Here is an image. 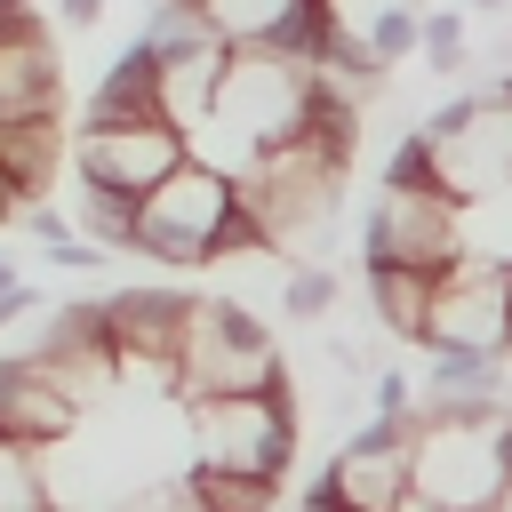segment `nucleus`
Wrapping results in <instances>:
<instances>
[{
	"instance_id": "nucleus-12",
	"label": "nucleus",
	"mask_w": 512,
	"mask_h": 512,
	"mask_svg": "<svg viewBox=\"0 0 512 512\" xmlns=\"http://www.w3.org/2000/svg\"><path fill=\"white\" fill-rule=\"evenodd\" d=\"M96 304H104L112 352H144V360H176V352H184L192 288H160V280H136V288H112V296H96Z\"/></svg>"
},
{
	"instance_id": "nucleus-30",
	"label": "nucleus",
	"mask_w": 512,
	"mask_h": 512,
	"mask_svg": "<svg viewBox=\"0 0 512 512\" xmlns=\"http://www.w3.org/2000/svg\"><path fill=\"white\" fill-rule=\"evenodd\" d=\"M56 24H64V32H88V24H104V0H56Z\"/></svg>"
},
{
	"instance_id": "nucleus-3",
	"label": "nucleus",
	"mask_w": 512,
	"mask_h": 512,
	"mask_svg": "<svg viewBox=\"0 0 512 512\" xmlns=\"http://www.w3.org/2000/svg\"><path fill=\"white\" fill-rule=\"evenodd\" d=\"M176 376H184V400H200V392H272V384H288L280 336H272V328L256 320V304H240V296H192Z\"/></svg>"
},
{
	"instance_id": "nucleus-8",
	"label": "nucleus",
	"mask_w": 512,
	"mask_h": 512,
	"mask_svg": "<svg viewBox=\"0 0 512 512\" xmlns=\"http://www.w3.org/2000/svg\"><path fill=\"white\" fill-rule=\"evenodd\" d=\"M400 424H408V488H424L448 512H472V504L496 496L504 464H496L488 432H472V424H416V416H400Z\"/></svg>"
},
{
	"instance_id": "nucleus-25",
	"label": "nucleus",
	"mask_w": 512,
	"mask_h": 512,
	"mask_svg": "<svg viewBox=\"0 0 512 512\" xmlns=\"http://www.w3.org/2000/svg\"><path fill=\"white\" fill-rule=\"evenodd\" d=\"M464 248H472V256H496V264H512V184L464 208Z\"/></svg>"
},
{
	"instance_id": "nucleus-5",
	"label": "nucleus",
	"mask_w": 512,
	"mask_h": 512,
	"mask_svg": "<svg viewBox=\"0 0 512 512\" xmlns=\"http://www.w3.org/2000/svg\"><path fill=\"white\" fill-rule=\"evenodd\" d=\"M464 256V208L424 192V184H384L360 216V264H408V272H448Z\"/></svg>"
},
{
	"instance_id": "nucleus-16",
	"label": "nucleus",
	"mask_w": 512,
	"mask_h": 512,
	"mask_svg": "<svg viewBox=\"0 0 512 512\" xmlns=\"http://www.w3.org/2000/svg\"><path fill=\"white\" fill-rule=\"evenodd\" d=\"M0 168L24 200H48L56 168H64V128L56 112H24V120H0Z\"/></svg>"
},
{
	"instance_id": "nucleus-20",
	"label": "nucleus",
	"mask_w": 512,
	"mask_h": 512,
	"mask_svg": "<svg viewBox=\"0 0 512 512\" xmlns=\"http://www.w3.org/2000/svg\"><path fill=\"white\" fill-rule=\"evenodd\" d=\"M464 64H472V16L464 8H424L416 16V72L456 80Z\"/></svg>"
},
{
	"instance_id": "nucleus-35",
	"label": "nucleus",
	"mask_w": 512,
	"mask_h": 512,
	"mask_svg": "<svg viewBox=\"0 0 512 512\" xmlns=\"http://www.w3.org/2000/svg\"><path fill=\"white\" fill-rule=\"evenodd\" d=\"M504 328H512V296H504Z\"/></svg>"
},
{
	"instance_id": "nucleus-33",
	"label": "nucleus",
	"mask_w": 512,
	"mask_h": 512,
	"mask_svg": "<svg viewBox=\"0 0 512 512\" xmlns=\"http://www.w3.org/2000/svg\"><path fill=\"white\" fill-rule=\"evenodd\" d=\"M16 200H24V192H16V184H8V168H0V224H8V208H16Z\"/></svg>"
},
{
	"instance_id": "nucleus-9",
	"label": "nucleus",
	"mask_w": 512,
	"mask_h": 512,
	"mask_svg": "<svg viewBox=\"0 0 512 512\" xmlns=\"http://www.w3.org/2000/svg\"><path fill=\"white\" fill-rule=\"evenodd\" d=\"M24 360H32V368H40V376H48V384L88 416V408L112 392V328H104V304H96V296L64 304V312L32 336V352H24Z\"/></svg>"
},
{
	"instance_id": "nucleus-19",
	"label": "nucleus",
	"mask_w": 512,
	"mask_h": 512,
	"mask_svg": "<svg viewBox=\"0 0 512 512\" xmlns=\"http://www.w3.org/2000/svg\"><path fill=\"white\" fill-rule=\"evenodd\" d=\"M184 8L200 16V32L216 48H272V32L288 24L296 0H184Z\"/></svg>"
},
{
	"instance_id": "nucleus-31",
	"label": "nucleus",
	"mask_w": 512,
	"mask_h": 512,
	"mask_svg": "<svg viewBox=\"0 0 512 512\" xmlns=\"http://www.w3.org/2000/svg\"><path fill=\"white\" fill-rule=\"evenodd\" d=\"M392 512H448V504H432V496H424V488H408V496H400V504H392Z\"/></svg>"
},
{
	"instance_id": "nucleus-14",
	"label": "nucleus",
	"mask_w": 512,
	"mask_h": 512,
	"mask_svg": "<svg viewBox=\"0 0 512 512\" xmlns=\"http://www.w3.org/2000/svg\"><path fill=\"white\" fill-rule=\"evenodd\" d=\"M320 8H328L336 32L368 40L376 64H416V16H424L432 0H320Z\"/></svg>"
},
{
	"instance_id": "nucleus-27",
	"label": "nucleus",
	"mask_w": 512,
	"mask_h": 512,
	"mask_svg": "<svg viewBox=\"0 0 512 512\" xmlns=\"http://www.w3.org/2000/svg\"><path fill=\"white\" fill-rule=\"evenodd\" d=\"M368 400H376V416H408L416 408V376L408 368H376L368 376Z\"/></svg>"
},
{
	"instance_id": "nucleus-21",
	"label": "nucleus",
	"mask_w": 512,
	"mask_h": 512,
	"mask_svg": "<svg viewBox=\"0 0 512 512\" xmlns=\"http://www.w3.org/2000/svg\"><path fill=\"white\" fill-rule=\"evenodd\" d=\"M192 504L200 512H280V480H256V472H216V464H192L184 472Z\"/></svg>"
},
{
	"instance_id": "nucleus-23",
	"label": "nucleus",
	"mask_w": 512,
	"mask_h": 512,
	"mask_svg": "<svg viewBox=\"0 0 512 512\" xmlns=\"http://www.w3.org/2000/svg\"><path fill=\"white\" fill-rule=\"evenodd\" d=\"M0 512H56V488H48L40 448L0 440Z\"/></svg>"
},
{
	"instance_id": "nucleus-32",
	"label": "nucleus",
	"mask_w": 512,
	"mask_h": 512,
	"mask_svg": "<svg viewBox=\"0 0 512 512\" xmlns=\"http://www.w3.org/2000/svg\"><path fill=\"white\" fill-rule=\"evenodd\" d=\"M464 16H512V0H464Z\"/></svg>"
},
{
	"instance_id": "nucleus-6",
	"label": "nucleus",
	"mask_w": 512,
	"mask_h": 512,
	"mask_svg": "<svg viewBox=\"0 0 512 512\" xmlns=\"http://www.w3.org/2000/svg\"><path fill=\"white\" fill-rule=\"evenodd\" d=\"M504 296H512V264H496V256H472V248H464L448 272H432L424 352H488V360H512Z\"/></svg>"
},
{
	"instance_id": "nucleus-18",
	"label": "nucleus",
	"mask_w": 512,
	"mask_h": 512,
	"mask_svg": "<svg viewBox=\"0 0 512 512\" xmlns=\"http://www.w3.org/2000/svg\"><path fill=\"white\" fill-rule=\"evenodd\" d=\"M368 280V312L384 320L392 344H424V312H432V272H408V264H360Z\"/></svg>"
},
{
	"instance_id": "nucleus-7",
	"label": "nucleus",
	"mask_w": 512,
	"mask_h": 512,
	"mask_svg": "<svg viewBox=\"0 0 512 512\" xmlns=\"http://www.w3.org/2000/svg\"><path fill=\"white\" fill-rule=\"evenodd\" d=\"M400 496H408V424L400 416H368L360 432H344L328 472L304 488V504H320V512H392Z\"/></svg>"
},
{
	"instance_id": "nucleus-34",
	"label": "nucleus",
	"mask_w": 512,
	"mask_h": 512,
	"mask_svg": "<svg viewBox=\"0 0 512 512\" xmlns=\"http://www.w3.org/2000/svg\"><path fill=\"white\" fill-rule=\"evenodd\" d=\"M8 280H24V272H16V256H0V288H8Z\"/></svg>"
},
{
	"instance_id": "nucleus-2",
	"label": "nucleus",
	"mask_w": 512,
	"mask_h": 512,
	"mask_svg": "<svg viewBox=\"0 0 512 512\" xmlns=\"http://www.w3.org/2000/svg\"><path fill=\"white\" fill-rule=\"evenodd\" d=\"M176 408L192 424V464L288 480V464H296V400H288V384H272V392H200V400H176Z\"/></svg>"
},
{
	"instance_id": "nucleus-36",
	"label": "nucleus",
	"mask_w": 512,
	"mask_h": 512,
	"mask_svg": "<svg viewBox=\"0 0 512 512\" xmlns=\"http://www.w3.org/2000/svg\"><path fill=\"white\" fill-rule=\"evenodd\" d=\"M472 512H496V504H472Z\"/></svg>"
},
{
	"instance_id": "nucleus-15",
	"label": "nucleus",
	"mask_w": 512,
	"mask_h": 512,
	"mask_svg": "<svg viewBox=\"0 0 512 512\" xmlns=\"http://www.w3.org/2000/svg\"><path fill=\"white\" fill-rule=\"evenodd\" d=\"M160 64V120L184 136V128H200L208 112H216V72H224V48L216 40H200V48H184V56H152Z\"/></svg>"
},
{
	"instance_id": "nucleus-1",
	"label": "nucleus",
	"mask_w": 512,
	"mask_h": 512,
	"mask_svg": "<svg viewBox=\"0 0 512 512\" xmlns=\"http://www.w3.org/2000/svg\"><path fill=\"white\" fill-rule=\"evenodd\" d=\"M248 248H272L256 208L240 200L232 176L200 168V160H176L144 200H136V240L128 256H152L168 272H200V264H224V256H248Z\"/></svg>"
},
{
	"instance_id": "nucleus-28",
	"label": "nucleus",
	"mask_w": 512,
	"mask_h": 512,
	"mask_svg": "<svg viewBox=\"0 0 512 512\" xmlns=\"http://www.w3.org/2000/svg\"><path fill=\"white\" fill-rule=\"evenodd\" d=\"M112 512H200V504H192L184 480H160V488H136L128 504H112Z\"/></svg>"
},
{
	"instance_id": "nucleus-17",
	"label": "nucleus",
	"mask_w": 512,
	"mask_h": 512,
	"mask_svg": "<svg viewBox=\"0 0 512 512\" xmlns=\"http://www.w3.org/2000/svg\"><path fill=\"white\" fill-rule=\"evenodd\" d=\"M120 120H160V64L144 40L88 88V128H120Z\"/></svg>"
},
{
	"instance_id": "nucleus-4",
	"label": "nucleus",
	"mask_w": 512,
	"mask_h": 512,
	"mask_svg": "<svg viewBox=\"0 0 512 512\" xmlns=\"http://www.w3.org/2000/svg\"><path fill=\"white\" fill-rule=\"evenodd\" d=\"M320 104V72L280 56V48H224V72H216V112L264 152L280 136H296Z\"/></svg>"
},
{
	"instance_id": "nucleus-22",
	"label": "nucleus",
	"mask_w": 512,
	"mask_h": 512,
	"mask_svg": "<svg viewBox=\"0 0 512 512\" xmlns=\"http://www.w3.org/2000/svg\"><path fill=\"white\" fill-rule=\"evenodd\" d=\"M64 216H72V232L96 240V248H128V240H136V200H128V192H96V184H80Z\"/></svg>"
},
{
	"instance_id": "nucleus-10",
	"label": "nucleus",
	"mask_w": 512,
	"mask_h": 512,
	"mask_svg": "<svg viewBox=\"0 0 512 512\" xmlns=\"http://www.w3.org/2000/svg\"><path fill=\"white\" fill-rule=\"evenodd\" d=\"M184 160V136L168 128V120H120V128H80V144H72V168H80V184H96V192H128V200H144L168 168Z\"/></svg>"
},
{
	"instance_id": "nucleus-29",
	"label": "nucleus",
	"mask_w": 512,
	"mask_h": 512,
	"mask_svg": "<svg viewBox=\"0 0 512 512\" xmlns=\"http://www.w3.org/2000/svg\"><path fill=\"white\" fill-rule=\"evenodd\" d=\"M32 304H40V288H32V280H8V288H0V328H16Z\"/></svg>"
},
{
	"instance_id": "nucleus-11",
	"label": "nucleus",
	"mask_w": 512,
	"mask_h": 512,
	"mask_svg": "<svg viewBox=\"0 0 512 512\" xmlns=\"http://www.w3.org/2000/svg\"><path fill=\"white\" fill-rule=\"evenodd\" d=\"M56 96H64V56H56V40L40 32L32 0H0V120L56 112Z\"/></svg>"
},
{
	"instance_id": "nucleus-13",
	"label": "nucleus",
	"mask_w": 512,
	"mask_h": 512,
	"mask_svg": "<svg viewBox=\"0 0 512 512\" xmlns=\"http://www.w3.org/2000/svg\"><path fill=\"white\" fill-rule=\"evenodd\" d=\"M72 432H80V408L24 352H8L0 360V440H16V448H64Z\"/></svg>"
},
{
	"instance_id": "nucleus-26",
	"label": "nucleus",
	"mask_w": 512,
	"mask_h": 512,
	"mask_svg": "<svg viewBox=\"0 0 512 512\" xmlns=\"http://www.w3.org/2000/svg\"><path fill=\"white\" fill-rule=\"evenodd\" d=\"M8 224H16V232H32L40 248H56V240H72V216H64L56 200H16V208H8Z\"/></svg>"
},
{
	"instance_id": "nucleus-24",
	"label": "nucleus",
	"mask_w": 512,
	"mask_h": 512,
	"mask_svg": "<svg viewBox=\"0 0 512 512\" xmlns=\"http://www.w3.org/2000/svg\"><path fill=\"white\" fill-rule=\"evenodd\" d=\"M272 312L280 320H328L336 312V272L328 264H288L280 288H272Z\"/></svg>"
}]
</instances>
